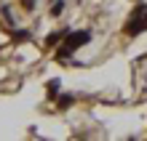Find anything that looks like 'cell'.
<instances>
[{
	"instance_id": "6da1fadb",
	"label": "cell",
	"mask_w": 147,
	"mask_h": 141,
	"mask_svg": "<svg viewBox=\"0 0 147 141\" xmlns=\"http://www.w3.org/2000/svg\"><path fill=\"white\" fill-rule=\"evenodd\" d=\"M91 40V32L88 29H80V32H70L64 37V48L59 51V56H72V51H78L80 45H86V43Z\"/></svg>"
},
{
	"instance_id": "7a4b0ae2",
	"label": "cell",
	"mask_w": 147,
	"mask_h": 141,
	"mask_svg": "<svg viewBox=\"0 0 147 141\" xmlns=\"http://www.w3.org/2000/svg\"><path fill=\"white\" fill-rule=\"evenodd\" d=\"M147 29V5H136L134 13L128 16V24H126V35H139Z\"/></svg>"
},
{
	"instance_id": "3957f363",
	"label": "cell",
	"mask_w": 147,
	"mask_h": 141,
	"mask_svg": "<svg viewBox=\"0 0 147 141\" xmlns=\"http://www.w3.org/2000/svg\"><path fill=\"white\" fill-rule=\"evenodd\" d=\"M56 93H59V80H51L48 83V96H51V99H56Z\"/></svg>"
},
{
	"instance_id": "277c9868",
	"label": "cell",
	"mask_w": 147,
	"mask_h": 141,
	"mask_svg": "<svg viewBox=\"0 0 147 141\" xmlns=\"http://www.w3.org/2000/svg\"><path fill=\"white\" fill-rule=\"evenodd\" d=\"M72 101H75L72 96H59V107H62V109H67V107H70Z\"/></svg>"
},
{
	"instance_id": "5b68a950",
	"label": "cell",
	"mask_w": 147,
	"mask_h": 141,
	"mask_svg": "<svg viewBox=\"0 0 147 141\" xmlns=\"http://www.w3.org/2000/svg\"><path fill=\"white\" fill-rule=\"evenodd\" d=\"M62 35H64V32H56V35H51V37H48L46 43H48V45H56V40H59V37H62Z\"/></svg>"
},
{
	"instance_id": "8992f818",
	"label": "cell",
	"mask_w": 147,
	"mask_h": 141,
	"mask_svg": "<svg viewBox=\"0 0 147 141\" xmlns=\"http://www.w3.org/2000/svg\"><path fill=\"white\" fill-rule=\"evenodd\" d=\"M62 8H64V3H62V0H56V3H54V13H62Z\"/></svg>"
},
{
	"instance_id": "52a82bcc",
	"label": "cell",
	"mask_w": 147,
	"mask_h": 141,
	"mask_svg": "<svg viewBox=\"0 0 147 141\" xmlns=\"http://www.w3.org/2000/svg\"><path fill=\"white\" fill-rule=\"evenodd\" d=\"M24 8H35V0H24Z\"/></svg>"
}]
</instances>
